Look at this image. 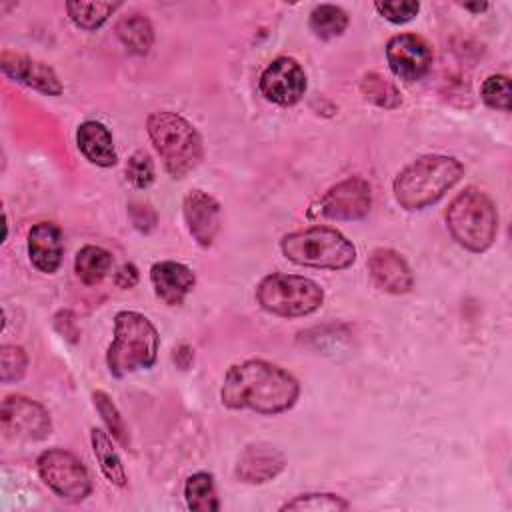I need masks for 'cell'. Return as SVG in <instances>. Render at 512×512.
I'll return each instance as SVG.
<instances>
[{
    "mask_svg": "<svg viewBox=\"0 0 512 512\" xmlns=\"http://www.w3.org/2000/svg\"><path fill=\"white\" fill-rule=\"evenodd\" d=\"M182 214L190 236L202 246H212L220 230V204L204 190H190L182 202Z\"/></svg>",
    "mask_w": 512,
    "mask_h": 512,
    "instance_id": "14",
    "label": "cell"
},
{
    "mask_svg": "<svg viewBox=\"0 0 512 512\" xmlns=\"http://www.w3.org/2000/svg\"><path fill=\"white\" fill-rule=\"evenodd\" d=\"M126 178L136 188H148L154 182V162L148 152L138 150L128 158Z\"/></svg>",
    "mask_w": 512,
    "mask_h": 512,
    "instance_id": "31",
    "label": "cell"
},
{
    "mask_svg": "<svg viewBox=\"0 0 512 512\" xmlns=\"http://www.w3.org/2000/svg\"><path fill=\"white\" fill-rule=\"evenodd\" d=\"M280 250L290 262L308 268L344 270L356 260L354 244L330 226H310L284 234Z\"/></svg>",
    "mask_w": 512,
    "mask_h": 512,
    "instance_id": "6",
    "label": "cell"
},
{
    "mask_svg": "<svg viewBox=\"0 0 512 512\" xmlns=\"http://www.w3.org/2000/svg\"><path fill=\"white\" fill-rule=\"evenodd\" d=\"M374 8L378 10V14L382 18H386L392 24L410 22L420 12V4L414 2V0H406V2H376Z\"/></svg>",
    "mask_w": 512,
    "mask_h": 512,
    "instance_id": "32",
    "label": "cell"
},
{
    "mask_svg": "<svg viewBox=\"0 0 512 512\" xmlns=\"http://www.w3.org/2000/svg\"><path fill=\"white\" fill-rule=\"evenodd\" d=\"M146 130L172 178H184L200 164L204 144L198 130L184 116L170 110L152 112L146 120Z\"/></svg>",
    "mask_w": 512,
    "mask_h": 512,
    "instance_id": "4",
    "label": "cell"
},
{
    "mask_svg": "<svg viewBox=\"0 0 512 512\" xmlns=\"http://www.w3.org/2000/svg\"><path fill=\"white\" fill-rule=\"evenodd\" d=\"M446 226L462 248L484 252L496 240L498 212L486 192L468 186L448 204Z\"/></svg>",
    "mask_w": 512,
    "mask_h": 512,
    "instance_id": "5",
    "label": "cell"
},
{
    "mask_svg": "<svg viewBox=\"0 0 512 512\" xmlns=\"http://www.w3.org/2000/svg\"><path fill=\"white\" fill-rule=\"evenodd\" d=\"M184 498L188 508L196 512H212L220 508L214 478L208 472H196L188 476L184 484Z\"/></svg>",
    "mask_w": 512,
    "mask_h": 512,
    "instance_id": "23",
    "label": "cell"
},
{
    "mask_svg": "<svg viewBox=\"0 0 512 512\" xmlns=\"http://www.w3.org/2000/svg\"><path fill=\"white\" fill-rule=\"evenodd\" d=\"M284 466L286 458L282 450L266 442H256L242 450L236 464V476L246 484H264L276 478Z\"/></svg>",
    "mask_w": 512,
    "mask_h": 512,
    "instance_id": "16",
    "label": "cell"
},
{
    "mask_svg": "<svg viewBox=\"0 0 512 512\" xmlns=\"http://www.w3.org/2000/svg\"><path fill=\"white\" fill-rule=\"evenodd\" d=\"M368 272L374 284L388 294H406L414 276L408 262L392 248H376L368 256Z\"/></svg>",
    "mask_w": 512,
    "mask_h": 512,
    "instance_id": "15",
    "label": "cell"
},
{
    "mask_svg": "<svg viewBox=\"0 0 512 512\" xmlns=\"http://www.w3.org/2000/svg\"><path fill=\"white\" fill-rule=\"evenodd\" d=\"M90 440H92V450L94 456L100 464L102 474L116 486H126L128 478H126V470L124 464L112 444V438L102 430V428H92L90 430Z\"/></svg>",
    "mask_w": 512,
    "mask_h": 512,
    "instance_id": "21",
    "label": "cell"
},
{
    "mask_svg": "<svg viewBox=\"0 0 512 512\" xmlns=\"http://www.w3.org/2000/svg\"><path fill=\"white\" fill-rule=\"evenodd\" d=\"M158 348L156 326L140 312L122 310L114 316V336L106 352L108 370L116 378L146 370L156 362Z\"/></svg>",
    "mask_w": 512,
    "mask_h": 512,
    "instance_id": "3",
    "label": "cell"
},
{
    "mask_svg": "<svg viewBox=\"0 0 512 512\" xmlns=\"http://www.w3.org/2000/svg\"><path fill=\"white\" fill-rule=\"evenodd\" d=\"M464 10H470V12H484L488 8L486 2H480V4H462Z\"/></svg>",
    "mask_w": 512,
    "mask_h": 512,
    "instance_id": "34",
    "label": "cell"
},
{
    "mask_svg": "<svg viewBox=\"0 0 512 512\" xmlns=\"http://www.w3.org/2000/svg\"><path fill=\"white\" fill-rule=\"evenodd\" d=\"M464 174V166L444 154H426L404 166L394 182L392 192L396 202L408 210H424L438 202Z\"/></svg>",
    "mask_w": 512,
    "mask_h": 512,
    "instance_id": "2",
    "label": "cell"
},
{
    "mask_svg": "<svg viewBox=\"0 0 512 512\" xmlns=\"http://www.w3.org/2000/svg\"><path fill=\"white\" fill-rule=\"evenodd\" d=\"M256 302L262 310L276 316H308L322 306L324 290L310 278L274 272L258 282Z\"/></svg>",
    "mask_w": 512,
    "mask_h": 512,
    "instance_id": "7",
    "label": "cell"
},
{
    "mask_svg": "<svg viewBox=\"0 0 512 512\" xmlns=\"http://www.w3.org/2000/svg\"><path fill=\"white\" fill-rule=\"evenodd\" d=\"M116 36L134 54H148L154 44V28L150 20L140 12L122 16L116 22Z\"/></svg>",
    "mask_w": 512,
    "mask_h": 512,
    "instance_id": "20",
    "label": "cell"
},
{
    "mask_svg": "<svg viewBox=\"0 0 512 512\" xmlns=\"http://www.w3.org/2000/svg\"><path fill=\"white\" fill-rule=\"evenodd\" d=\"M114 282L118 288H132L138 282V270L134 264H122L114 274Z\"/></svg>",
    "mask_w": 512,
    "mask_h": 512,
    "instance_id": "33",
    "label": "cell"
},
{
    "mask_svg": "<svg viewBox=\"0 0 512 512\" xmlns=\"http://www.w3.org/2000/svg\"><path fill=\"white\" fill-rule=\"evenodd\" d=\"M28 256L36 270L54 274L64 256L62 230L54 222H38L28 232Z\"/></svg>",
    "mask_w": 512,
    "mask_h": 512,
    "instance_id": "18",
    "label": "cell"
},
{
    "mask_svg": "<svg viewBox=\"0 0 512 512\" xmlns=\"http://www.w3.org/2000/svg\"><path fill=\"white\" fill-rule=\"evenodd\" d=\"M348 508L350 504L342 496L328 494V492L300 494L280 506V510H312V512H338Z\"/></svg>",
    "mask_w": 512,
    "mask_h": 512,
    "instance_id": "27",
    "label": "cell"
},
{
    "mask_svg": "<svg viewBox=\"0 0 512 512\" xmlns=\"http://www.w3.org/2000/svg\"><path fill=\"white\" fill-rule=\"evenodd\" d=\"M258 88L268 102L292 106L306 92L304 68L290 56H278L260 74Z\"/></svg>",
    "mask_w": 512,
    "mask_h": 512,
    "instance_id": "11",
    "label": "cell"
},
{
    "mask_svg": "<svg viewBox=\"0 0 512 512\" xmlns=\"http://www.w3.org/2000/svg\"><path fill=\"white\" fill-rule=\"evenodd\" d=\"M2 432L14 440H44L52 432L48 410L32 398L10 394L2 400L0 408Z\"/></svg>",
    "mask_w": 512,
    "mask_h": 512,
    "instance_id": "10",
    "label": "cell"
},
{
    "mask_svg": "<svg viewBox=\"0 0 512 512\" xmlns=\"http://www.w3.org/2000/svg\"><path fill=\"white\" fill-rule=\"evenodd\" d=\"M360 92L368 102H372L380 108H396L402 104V96H400V90L396 88V84L378 72H368L362 78Z\"/></svg>",
    "mask_w": 512,
    "mask_h": 512,
    "instance_id": "26",
    "label": "cell"
},
{
    "mask_svg": "<svg viewBox=\"0 0 512 512\" xmlns=\"http://www.w3.org/2000/svg\"><path fill=\"white\" fill-rule=\"evenodd\" d=\"M480 96L492 110L510 112V78L504 74H492L482 82Z\"/></svg>",
    "mask_w": 512,
    "mask_h": 512,
    "instance_id": "29",
    "label": "cell"
},
{
    "mask_svg": "<svg viewBox=\"0 0 512 512\" xmlns=\"http://www.w3.org/2000/svg\"><path fill=\"white\" fill-rule=\"evenodd\" d=\"M298 394V380L284 368L266 360H246L226 372L220 400L230 410L280 414L296 404Z\"/></svg>",
    "mask_w": 512,
    "mask_h": 512,
    "instance_id": "1",
    "label": "cell"
},
{
    "mask_svg": "<svg viewBox=\"0 0 512 512\" xmlns=\"http://www.w3.org/2000/svg\"><path fill=\"white\" fill-rule=\"evenodd\" d=\"M348 28V14L334 4H320L310 12V30L320 40H332Z\"/></svg>",
    "mask_w": 512,
    "mask_h": 512,
    "instance_id": "24",
    "label": "cell"
},
{
    "mask_svg": "<svg viewBox=\"0 0 512 512\" xmlns=\"http://www.w3.org/2000/svg\"><path fill=\"white\" fill-rule=\"evenodd\" d=\"M76 144L84 158L96 166L108 168L114 166L118 156L114 150L110 130L96 120H86L76 130Z\"/></svg>",
    "mask_w": 512,
    "mask_h": 512,
    "instance_id": "19",
    "label": "cell"
},
{
    "mask_svg": "<svg viewBox=\"0 0 512 512\" xmlns=\"http://www.w3.org/2000/svg\"><path fill=\"white\" fill-rule=\"evenodd\" d=\"M0 68L8 78H12L28 88H34L42 94H48V96L62 94L60 78L54 72V68L48 66L46 62L4 50L0 56Z\"/></svg>",
    "mask_w": 512,
    "mask_h": 512,
    "instance_id": "13",
    "label": "cell"
},
{
    "mask_svg": "<svg viewBox=\"0 0 512 512\" xmlns=\"http://www.w3.org/2000/svg\"><path fill=\"white\" fill-rule=\"evenodd\" d=\"M28 366V356L20 346L4 344L0 348V380L4 384L18 382Z\"/></svg>",
    "mask_w": 512,
    "mask_h": 512,
    "instance_id": "30",
    "label": "cell"
},
{
    "mask_svg": "<svg viewBox=\"0 0 512 512\" xmlns=\"http://www.w3.org/2000/svg\"><path fill=\"white\" fill-rule=\"evenodd\" d=\"M370 184L360 176H350L330 186L310 208V216L326 220H360L370 212Z\"/></svg>",
    "mask_w": 512,
    "mask_h": 512,
    "instance_id": "9",
    "label": "cell"
},
{
    "mask_svg": "<svg viewBox=\"0 0 512 512\" xmlns=\"http://www.w3.org/2000/svg\"><path fill=\"white\" fill-rule=\"evenodd\" d=\"M110 268H112V256L108 250H104L100 246L86 244L78 250V254L74 258L76 276L88 286L102 282L106 278V274L110 272Z\"/></svg>",
    "mask_w": 512,
    "mask_h": 512,
    "instance_id": "22",
    "label": "cell"
},
{
    "mask_svg": "<svg viewBox=\"0 0 512 512\" xmlns=\"http://www.w3.org/2000/svg\"><path fill=\"white\" fill-rule=\"evenodd\" d=\"M150 282H152L156 296L164 304L180 306L184 302V298L192 292V288L196 284V276L182 262L162 260V262L152 264Z\"/></svg>",
    "mask_w": 512,
    "mask_h": 512,
    "instance_id": "17",
    "label": "cell"
},
{
    "mask_svg": "<svg viewBox=\"0 0 512 512\" xmlns=\"http://www.w3.org/2000/svg\"><path fill=\"white\" fill-rule=\"evenodd\" d=\"M120 8L116 2H68L66 12L70 20L82 30H96L100 28L114 10Z\"/></svg>",
    "mask_w": 512,
    "mask_h": 512,
    "instance_id": "25",
    "label": "cell"
},
{
    "mask_svg": "<svg viewBox=\"0 0 512 512\" xmlns=\"http://www.w3.org/2000/svg\"><path fill=\"white\" fill-rule=\"evenodd\" d=\"M386 60L396 78L416 82L432 66V48L418 34H398L386 44Z\"/></svg>",
    "mask_w": 512,
    "mask_h": 512,
    "instance_id": "12",
    "label": "cell"
},
{
    "mask_svg": "<svg viewBox=\"0 0 512 512\" xmlns=\"http://www.w3.org/2000/svg\"><path fill=\"white\" fill-rule=\"evenodd\" d=\"M36 468L44 484L60 498L78 502L92 492V480L86 466L64 448L44 450L36 460Z\"/></svg>",
    "mask_w": 512,
    "mask_h": 512,
    "instance_id": "8",
    "label": "cell"
},
{
    "mask_svg": "<svg viewBox=\"0 0 512 512\" xmlns=\"http://www.w3.org/2000/svg\"><path fill=\"white\" fill-rule=\"evenodd\" d=\"M92 400H94V406H96L98 414L102 416V422L106 424L108 432L112 434V438H116L122 446H128V442H130L128 430H126V424H124V420H122V416H120L116 404L112 402V398H110L106 392L96 390V392L92 394Z\"/></svg>",
    "mask_w": 512,
    "mask_h": 512,
    "instance_id": "28",
    "label": "cell"
}]
</instances>
